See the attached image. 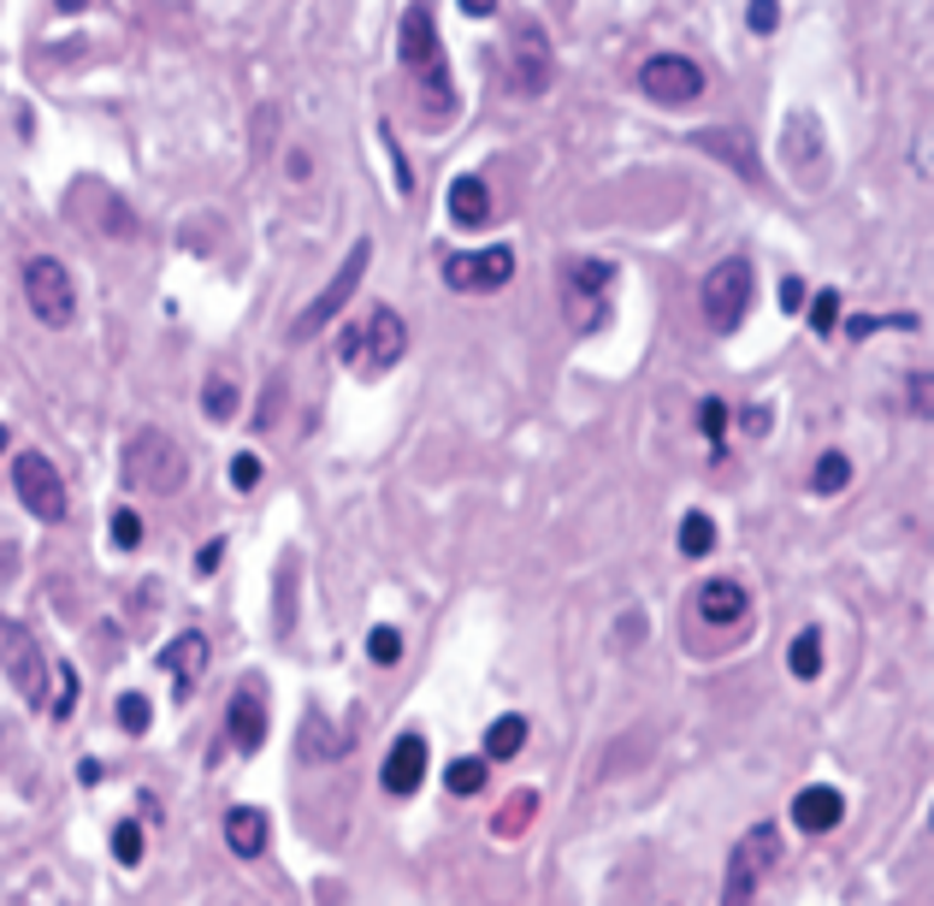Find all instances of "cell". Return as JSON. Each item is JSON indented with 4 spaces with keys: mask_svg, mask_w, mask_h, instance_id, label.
Returning <instances> with one entry per match:
<instances>
[{
    "mask_svg": "<svg viewBox=\"0 0 934 906\" xmlns=\"http://www.w3.org/2000/svg\"><path fill=\"white\" fill-rule=\"evenodd\" d=\"M279 409H284V380H272V385L261 391V409H255V426L267 433V426L279 421Z\"/></svg>",
    "mask_w": 934,
    "mask_h": 906,
    "instance_id": "60d3db41",
    "label": "cell"
},
{
    "mask_svg": "<svg viewBox=\"0 0 934 906\" xmlns=\"http://www.w3.org/2000/svg\"><path fill=\"white\" fill-rule=\"evenodd\" d=\"M746 617H751L746 580L716 575V580H704V587H698V622H710V628H739Z\"/></svg>",
    "mask_w": 934,
    "mask_h": 906,
    "instance_id": "e0dca14e",
    "label": "cell"
},
{
    "mask_svg": "<svg viewBox=\"0 0 934 906\" xmlns=\"http://www.w3.org/2000/svg\"><path fill=\"white\" fill-rule=\"evenodd\" d=\"M12 575H19V545H7V539H0V587H7Z\"/></svg>",
    "mask_w": 934,
    "mask_h": 906,
    "instance_id": "c3c4849f",
    "label": "cell"
},
{
    "mask_svg": "<svg viewBox=\"0 0 934 906\" xmlns=\"http://www.w3.org/2000/svg\"><path fill=\"white\" fill-rule=\"evenodd\" d=\"M444 48H438V30H432V0H408L403 12V30H396V60L408 65V72H421L432 65Z\"/></svg>",
    "mask_w": 934,
    "mask_h": 906,
    "instance_id": "ac0fdd59",
    "label": "cell"
},
{
    "mask_svg": "<svg viewBox=\"0 0 934 906\" xmlns=\"http://www.w3.org/2000/svg\"><path fill=\"white\" fill-rule=\"evenodd\" d=\"M787 670L799 676V681H810V676L822 670V635H817V628H805V635L787 646Z\"/></svg>",
    "mask_w": 934,
    "mask_h": 906,
    "instance_id": "4dcf8cb0",
    "label": "cell"
},
{
    "mask_svg": "<svg viewBox=\"0 0 934 906\" xmlns=\"http://www.w3.org/2000/svg\"><path fill=\"white\" fill-rule=\"evenodd\" d=\"M449 219H456L461 231H479L491 219V191H486V178H474V173H461L456 184H449Z\"/></svg>",
    "mask_w": 934,
    "mask_h": 906,
    "instance_id": "7402d4cb",
    "label": "cell"
},
{
    "mask_svg": "<svg viewBox=\"0 0 934 906\" xmlns=\"http://www.w3.org/2000/svg\"><path fill=\"white\" fill-rule=\"evenodd\" d=\"M746 19H751L757 37H769V30L781 24V0H751V7H746Z\"/></svg>",
    "mask_w": 934,
    "mask_h": 906,
    "instance_id": "b9f144b4",
    "label": "cell"
},
{
    "mask_svg": "<svg viewBox=\"0 0 934 906\" xmlns=\"http://www.w3.org/2000/svg\"><path fill=\"white\" fill-rule=\"evenodd\" d=\"M367 261H373V237H355L350 244V261H343L332 279H325V290L314 302H308V309L297 315V327H290V338H297V344H308V338H320L325 327H332V320L343 315V302L355 297L361 290V279H367Z\"/></svg>",
    "mask_w": 934,
    "mask_h": 906,
    "instance_id": "277c9868",
    "label": "cell"
},
{
    "mask_svg": "<svg viewBox=\"0 0 934 906\" xmlns=\"http://www.w3.org/2000/svg\"><path fill=\"white\" fill-rule=\"evenodd\" d=\"M350 747H355V741H350L343 729L325 723V711H320V706L302 717V759H343Z\"/></svg>",
    "mask_w": 934,
    "mask_h": 906,
    "instance_id": "603a6c76",
    "label": "cell"
},
{
    "mask_svg": "<svg viewBox=\"0 0 934 906\" xmlns=\"http://www.w3.org/2000/svg\"><path fill=\"white\" fill-rule=\"evenodd\" d=\"M739 421H746L751 439H764L769 426H775V409H769V403H746V415H739Z\"/></svg>",
    "mask_w": 934,
    "mask_h": 906,
    "instance_id": "ee69618b",
    "label": "cell"
},
{
    "mask_svg": "<svg viewBox=\"0 0 934 906\" xmlns=\"http://www.w3.org/2000/svg\"><path fill=\"white\" fill-rule=\"evenodd\" d=\"M267 729H272V711H267V681L261 676H243L231 693V706H225V741H231L243 759L267 747Z\"/></svg>",
    "mask_w": 934,
    "mask_h": 906,
    "instance_id": "8fae6325",
    "label": "cell"
},
{
    "mask_svg": "<svg viewBox=\"0 0 934 906\" xmlns=\"http://www.w3.org/2000/svg\"><path fill=\"white\" fill-rule=\"evenodd\" d=\"M113 545L118 552H136V545H143V516H136V509H113Z\"/></svg>",
    "mask_w": 934,
    "mask_h": 906,
    "instance_id": "74e56055",
    "label": "cell"
},
{
    "mask_svg": "<svg viewBox=\"0 0 934 906\" xmlns=\"http://www.w3.org/2000/svg\"><path fill=\"white\" fill-rule=\"evenodd\" d=\"M24 297H30V309H37L42 327H72L77 320V285H72V272H65V261H54V255H30L24 261Z\"/></svg>",
    "mask_w": 934,
    "mask_h": 906,
    "instance_id": "52a82bcc",
    "label": "cell"
},
{
    "mask_svg": "<svg viewBox=\"0 0 934 906\" xmlns=\"http://www.w3.org/2000/svg\"><path fill=\"white\" fill-rule=\"evenodd\" d=\"M728 421H734V409L722 403V398H704V403H698V433L716 444V456H728V451H722V439H728Z\"/></svg>",
    "mask_w": 934,
    "mask_h": 906,
    "instance_id": "1f68e13d",
    "label": "cell"
},
{
    "mask_svg": "<svg viewBox=\"0 0 934 906\" xmlns=\"http://www.w3.org/2000/svg\"><path fill=\"white\" fill-rule=\"evenodd\" d=\"M421 101H426V113H449V107H456V95H449V65H444V54L432 60V65H421Z\"/></svg>",
    "mask_w": 934,
    "mask_h": 906,
    "instance_id": "f1b7e54d",
    "label": "cell"
},
{
    "mask_svg": "<svg viewBox=\"0 0 934 906\" xmlns=\"http://www.w3.org/2000/svg\"><path fill=\"white\" fill-rule=\"evenodd\" d=\"M456 7L467 12V19H491V12H497V0H456Z\"/></svg>",
    "mask_w": 934,
    "mask_h": 906,
    "instance_id": "681fc988",
    "label": "cell"
},
{
    "mask_svg": "<svg viewBox=\"0 0 934 906\" xmlns=\"http://www.w3.org/2000/svg\"><path fill=\"white\" fill-rule=\"evenodd\" d=\"M72 711H77V670H72V663H60V670L48 676V717H60V723H65Z\"/></svg>",
    "mask_w": 934,
    "mask_h": 906,
    "instance_id": "f546056e",
    "label": "cell"
},
{
    "mask_svg": "<svg viewBox=\"0 0 934 906\" xmlns=\"http://www.w3.org/2000/svg\"><path fill=\"white\" fill-rule=\"evenodd\" d=\"M201 409H207L214 421H231V415H237V385L225 380V373H214V380L201 385Z\"/></svg>",
    "mask_w": 934,
    "mask_h": 906,
    "instance_id": "e575fe53",
    "label": "cell"
},
{
    "mask_svg": "<svg viewBox=\"0 0 934 906\" xmlns=\"http://www.w3.org/2000/svg\"><path fill=\"white\" fill-rule=\"evenodd\" d=\"M532 817H539V789H515L509 794V806L504 812H497V835H521L527 824H532Z\"/></svg>",
    "mask_w": 934,
    "mask_h": 906,
    "instance_id": "83f0119b",
    "label": "cell"
},
{
    "mask_svg": "<svg viewBox=\"0 0 934 906\" xmlns=\"http://www.w3.org/2000/svg\"><path fill=\"white\" fill-rule=\"evenodd\" d=\"M361 344H367V338H361V327H343V332H338V362H361Z\"/></svg>",
    "mask_w": 934,
    "mask_h": 906,
    "instance_id": "f6af8a7d",
    "label": "cell"
},
{
    "mask_svg": "<svg viewBox=\"0 0 934 906\" xmlns=\"http://www.w3.org/2000/svg\"><path fill=\"white\" fill-rule=\"evenodd\" d=\"M231 486L237 492H255V486H261V456H231Z\"/></svg>",
    "mask_w": 934,
    "mask_h": 906,
    "instance_id": "ab89813d",
    "label": "cell"
},
{
    "mask_svg": "<svg viewBox=\"0 0 934 906\" xmlns=\"http://www.w3.org/2000/svg\"><path fill=\"white\" fill-rule=\"evenodd\" d=\"M267 812L261 806H231L225 812V847L237 853V859H261L267 853Z\"/></svg>",
    "mask_w": 934,
    "mask_h": 906,
    "instance_id": "44dd1931",
    "label": "cell"
},
{
    "mask_svg": "<svg viewBox=\"0 0 934 906\" xmlns=\"http://www.w3.org/2000/svg\"><path fill=\"white\" fill-rule=\"evenodd\" d=\"M143 824H136V817H125V824H113V859L118 865H143Z\"/></svg>",
    "mask_w": 934,
    "mask_h": 906,
    "instance_id": "d590c367",
    "label": "cell"
},
{
    "mask_svg": "<svg viewBox=\"0 0 934 906\" xmlns=\"http://www.w3.org/2000/svg\"><path fill=\"white\" fill-rule=\"evenodd\" d=\"M810 486H817L822 498L845 492V486H852V456H845V451H822V456H817V474H810Z\"/></svg>",
    "mask_w": 934,
    "mask_h": 906,
    "instance_id": "484cf974",
    "label": "cell"
},
{
    "mask_svg": "<svg viewBox=\"0 0 934 906\" xmlns=\"http://www.w3.org/2000/svg\"><path fill=\"white\" fill-rule=\"evenodd\" d=\"M716 552V522L704 509H686L681 516V557H710Z\"/></svg>",
    "mask_w": 934,
    "mask_h": 906,
    "instance_id": "4316f807",
    "label": "cell"
},
{
    "mask_svg": "<svg viewBox=\"0 0 934 906\" xmlns=\"http://www.w3.org/2000/svg\"><path fill=\"white\" fill-rule=\"evenodd\" d=\"M219 563H225V539H207L201 552H196V575H214Z\"/></svg>",
    "mask_w": 934,
    "mask_h": 906,
    "instance_id": "bcb514c9",
    "label": "cell"
},
{
    "mask_svg": "<svg viewBox=\"0 0 934 906\" xmlns=\"http://www.w3.org/2000/svg\"><path fill=\"white\" fill-rule=\"evenodd\" d=\"M361 338H367V344H361V356H367L373 368H396V362L408 356V320L396 315L391 302L361 320Z\"/></svg>",
    "mask_w": 934,
    "mask_h": 906,
    "instance_id": "2e32d148",
    "label": "cell"
},
{
    "mask_svg": "<svg viewBox=\"0 0 934 906\" xmlns=\"http://www.w3.org/2000/svg\"><path fill=\"white\" fill-rule=\"evenodd\" d=\"M54 7H60V12H83L90 0H54Z\"/></svg>",
    "mask_w": 934,
    "mask_h": 906,
    "instance_id": "db71d44e",
    "label": "cell"
},
{
    "mask_svg": "<svg viewBox=\"0 0 934 906\" xmlns=\"http://www.w3.org/2000/svg\"><path fill=\"white\" fill-rule=\"evenodd\" d=\"M781 302H787V309H799V302H805V285L787 279V285H781Z\"/></svg>",
    "mask_w": 934,
    "mask_h": 906,
    "instance_id": "816d5d0a",
    "label": "cell"
},
{
    "mask_svg": "<svg viewBox=\"0 0 934 906\" xmlns=\"http://www.w3.org/2000/svg\"><path fill=\"white\" fill-rule=\"evenodd\" d=\"M527 747V717H497V723L486 729V752H479V759L486 764H504V759H515V752Z\"/></svg>",
    "mask_w": 934,
    "mask_h": 906,
    "instance_id": "cb8c5ba5",
    "label": "cell"
},
{
    "mask_svg": "<svg viewBox=\"0 0 934 906\" xmlns=\"http://www.w3.org/2000/svg\"><path fill=\"white\" fill-rule=\"evenodd\" d=\"M113 717H118V729H125V734H148V723H154V706H148V693H118Z\"/></svg>",
    "mask_w": 934,
    "mask_h": 906,
    "instance_id": "d6a6232c",
    "label": "cell"
},
{
    "mask_svg": "<svg viewBox=\"0 0 934 906\" xmlns=\"http://www.w3.org/2000/svg\"><path fill=\"white\" fill-rule=\"evenodd\" d=\"M751 261H739V255H728V261H716L710 272H704V315H710L716 332H739V320H746L751 309Z\"/></svg>",
    "mask_w": 934,
    "mask_h": 906,
    "instance_id": "ba28073f",
    "label": "cell"
},
{
    "mask_svg": "<svg viewBox=\"0 0 934 906\" xmlns=\"http://www.w3.org/2000/svg\"><path fill=\"white\" fill-rule=\"evenodd\" d=\"M911 415L928 421V373H916V380H911Z\"/></svg>",
    "mask_w": 934,
    "mask_h": 906,
    "instance_id": "7dc6e473",
    "label": "cell"
},
{
    "mask_svg": "<svg viewBox=\"0 0 934 906\" xmlns=\"http://www.w3.org/2000/svg\"><path fill=\"white\" fill-rule=\"evenodd\" d=\"M610 297H615V261L585 255V261L562 267V315L574 332H598L610 320Z\"/></svg>",
    "mask_w": 934,
    "mask_h": 906,
    "instance_id": "3957f363",
    "label": "cell"
},
{
    "mask_svg": "<svg viewBox=\"0 0 934 906\" xmlns=\"http://www.w3.org/2000/svg\"><path fill=\"white\" fill-rule=\"evenodd\" d=\"M125 481L136 492H154V498H172L189 481V456L178 451V439L166 426H136L125 439Z\"/></svg>",
    "mask_w": 934,
    "mask_h": 906,
    "instance_id": "6da1fadb",
    "label": "cell"
},
{
    "mask_svg": "<svg viewBox=\"0 0 934 906\" xmlns=\"http://www.w3.org/2000/svg\"><path fill=\"white\" fill-rule=\"evenodd\" d=\"M12 492H19V504L30 509L37 522H65V481H60V469L48 463L42 451H19L12 456Z\"/></svg>",
    "mask_w": 934,
    "mask_h": 906,
    "instance_id": "9c48e42d",
    "label": "cell"
},
{
    "mask_svg": "<svg viewBox=\"0 0 934 906\" xmlns=\"http://www.w3.org/2000/svg\"><path fill=\"white\" fill-rule=\"evenodd\" d=\"M781 155H787V166L799 173V184L810 191V184H822L828 173V155H822V131H817V119H787V136H781Z\"/></svg>",
    "mask_w": 934,
    "mask_h": 906,
    "instance_id": "d6986e66",
    "label": "cell"
},
{
    "mask_svg": "<svg viewBox=\"0 0 934 906\" xmlns=\"http://www.w3.org/2000/svg\"><path fill=\"white\" fill-rule=\"evenodd\" d=\"M154 663H160V670L178 681V699H189V693L201 688L207 663H214V646H207L201 628H189V635H178L172 646H160V658H154Z\"/></svg>",
    "mask_w": 934,
    "mask_h": 906,
    "instance_id": "9a60e30c",
    "label": "cell"
},
{
    "mask_svg": "<svg viewBox=\"0 0 934 906\" xmlns=\"http://www.w3.org/2000/svg\"><path fill=\"white\" fill-rule=\"evenodd\" d=\"M515 279V249H479V255H449L444 261V285L461 290V297H479V290H504Z\"/></svg>",
    "mask_w": 934,
    "mask_h": 906,
    "instance_id": "7c38bea8",
    "label": "cell"
},
{
    "mask_svg": "<svg viewBox=\"0 0 934 906\" xmlns=\"http://www.w3.org/2000/svg\"><path fill=\"white\" fill-rule=\"evenodd\" d=\"M0 670H7L12 693H19L30 711H48V676L54 670H48L37 635H30L24 622H7V617H0Z\"/></svg>",
    "mask_w": 934,
    "mask_h": 906,
    "instance_id": "5b68a950",
    "label": "cell"
},
{
    "mask_svg": "<svg viewBox=\"0 0 934 906\" xmlns=\"http://www.w3.org/2000/svg\"><path fill=\"white\" fill-rule=\"evenodd\" d=\"M881 327H893V332H916L923 320H916V315H852V320H845V332H852L858 344H863L870 332H881Z\"/></svg>",
    "mask_w": 934,
    "mask_h": 906,
    "instance_id": "836d02e7",
    "label": "cell"
},
{
    "mask_svg": "<svg viewBox=\"0 0 934 906\" xmlns=\"http://www.w3.org/2000/svg\"><path fill=\"white\" fill-rule=\"evenodd\" d=\"M621 640H645V617H639V610H633V617H621Z\"/></svg>",
    "mask_w": 934,
    "mask_h": 906,
    "instance_id": "f907efd6",
    "label": "cell"
},
{
    "mask_svg": "<svg viewBox=\"0 0 934 906\" xmlns=\"http://www.w3.org/2000/svg\"><path fill=\"white\" fill-rule=\"evenodd\" d=\"M367 658L378 663V670L403 663V635H396V628H373V635H367Z\"/></svg>",
    "mask_w": 934,
    "mask_h": 906,
    "instance_id": "8d00e7d4",
    "label": "cell"
},
{
    "mask_svg": "<svg viewBox=\"0 0 934 906\" xmlns=\"http://www.w3.org/2000/svg\"><path fill=\"white\" fill-rule=\"evenodd\" d=\"M781 865V830L751 824L728 853V877H722V906H757V888L769 883V871Z\"/></svg>",
    "mask_w": 934,
    "mask_h": 906,
    "instance_id": "7a4b0ae2",
    "label": "cell"
},
{
    "mask_svg": "<svg viewBox=\"0 0 934 906\" xmlns=\"http://www.w3.org/2000/svg\"><path fill=\"white\" fill-rule=\"evenodd\" d=\"M504 78L515 95H544L557 83V48L539 24H515L509 48H504Z\"/></svg>",
    "mask_w": 934,
    "mask_h": 906,
    "instance_id": "8992f818",
    "label": "cell"
},
{
    "mask_svg": "<svg viewBox=\"0 0 934 906\" xmlns=\"http://www.w3.org/2000/svg\"><path fill=\"white\" fill-rule=\"evenodd\" d=\"M77 782H101V759H83V764H77Z\"/></svg>",
    "mask_w": 934,
    "mask_h": 906,
    "instance_id": "f5cc1de1",
    "label": "cell"
},
{
    "mask_svg": "<svg viewBox=\"0 0 934 906\" xmlns=\"http://www.w3.org/2000/svg\"><path fill=\"white\" fill-rule=\"evenodd\" d=\"M426 734H396L391 741V752H385V764H378V782H385V794H396V800H408L414 789L426 782Z\"/></svg>",
    "mask_w": 934,
    "mask_h": 906,
    "instance_id": "5bb4252c",
    "label": "cell"
},
{
    "mask_svg": "<svg viewBox=\"0 0 934 906\" xmlns=\"http://www.w3.org/2000/svg\"><path fill=\"white\" fill-rule=\"evenodd\" d=\"M385 155H391V173H396V191H414V173H408V161H403V143L391 136V125H385Z\"/></svg>",
    "mask_w": 934,
    "mask_h": 906,
    "instance_id": "7bdbcfd3",
    "label": "cell"
},
{
    "mask_svg": "<svg viewBox=\"0 0 934 906\" xmlns=\"http://www.w3.org/2000/svg\"><path fill=\"white\" fill-rule=\"evenodd\" d=\"M7 444H12V433H7V426H0V451H7Z\"/></svg>",
    "mask_w": 934,
    "mask_h": 906,
    "instance_id": "11a10c76",
    "label": "cell"
},
{
    "mask_svg": "<svg viewBox=\"0 0 934 906\" xmlns=\"http://www.w3.org/2000/svg\"><path fill=\"white\" fill-rule=\"evenodd\" d=\"M444 789L449 794H486L491 789V764L486 759H449V771H444Z\"/></svg>",
    "mask_w": 934,
    "mask_h": 906,
    "instance_id": "d4e9b609",
    "label": "cell"
},
{
    "mask_svg": "<svg viewBox=\"0 0 934 906\" xmlns=\"http://www.w3.org/2000/svg\"><path fill=\"white\" fill-rule=\"evenodd\" d=\"M840 817H845V794H840V789H828V782H817V789H799V794H792V824H799L805 835H828V830H840Z\"/></svg>",
    "mask_w": 934,
    "mask_h": 906,
    "instance_id": "ffe728a7",
    "label": "cell"
},
{
    "mask_svg": "<svg viewBox=\"0 0 934 906\" xmlns=\"http://www.w3.org/2000/svg\"><path fill=\"white\" fill-rule=\"evenodd\" d=\"M810 327H817V332L840 327V290H817V302H810Z\"/></svg>",
    "mask_w": 934,
    "mask_h": 906,
    "instance_id": "f35d334b",
    "label": "cell"
},
{
    "mask_svg": "<svg viewBox=\"0 0 934 906\" xmlns=\"http://www.w3.org/2000/svg\"><path fill=\"white\" fill-rule=\"evenodd\" d=\"M692 148L698 155H716L722 166H734L746 184H764V161H757V136L746 131V125H704V131H692Z\"/></svg>",
    "mask_w": 934,
    "mask_h": 906,
    "instance_id": "4fadbf2b",
    "label": "cell"
},
{
    "mask_svg": "<svg viewBox=\"0 0 934 906\" xmlns=\"http://www.w3.org/2000/svg\"><path fill=\"white\" fill-rule=\"evenodd\" d=\"M639 90H645L656 107H692V101L710 90V78H704V65L686 60V54H651L639 65Z\"/></svg>",
    "mask_w": 934,
    "mask_h": 906,
    "instance_id": "30bf717a",
    "label": "cell"
}]
</instances>
